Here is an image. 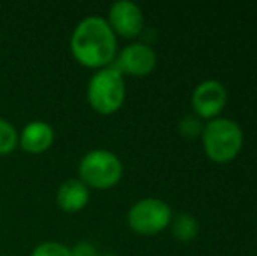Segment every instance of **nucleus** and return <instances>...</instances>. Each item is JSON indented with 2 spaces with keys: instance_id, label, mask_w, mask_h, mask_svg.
Returning a JSON list of instances; mask_svg holds the SVG:
<instances>
[{
  "instance_id": "nucleus-13",
  "label": "nucleus",
  "mask_w": 257,
  "mask_h": 256,
  "mask_svg": "<svg viewBox=\"0 0 257 256\" xmlns=\"http://www.w3.org/2000/svg\"><path fill=\"white\" fill-rule=\"evenodd\" d=\"M203 121L196 116V114H187L180 120L179 123V132L184 139H196V137H201V132H203Z\"/></svg>"
},
{
  "instance_id": "nucleus-4",
  "label": "nucleus",
  "mask_w": 257,
  "mask_h": 256,
  "mask_svg": "<svg viewBox=\"0 0 257 256\" xmlns=\"http://www.w3.org/2000/svg\"><path fill=\"white\" fill-rule=\"evenodd\" d=\"M122 161L108 149L88 151L79 161V181L88 188L110 190L122 179Z\"/></svg>"
},
{
  "instance_id": "nucleus-5",
  "label": "nucleus",
  "mask_w": 257,
  "mask_h": 256,
  "mask_svg": "<svg viewBox=\"0 0 257 256\" xmlns=\"http://www.w3.org/2000/svg\"><path fill=\"white\" fill-rule=\"evenodd\" d=\"M173 214L172 209L161 198H142L130 207L126 221L139 235H156L170 226Z\"/></svg>"
},
{
  "instance_id": "nucleus-14",
  "label": "nucleus",
  "mask_w": 257,
  "mask_h": 256,
  "mask_svg": "<svg viewBox=\"0 0 257 256\" xmlns=\"http://www.w3.org/2000/svg\"><path fill=\"white\" fill-rule=\"evenodd\" d=\"M30 256H70V247L56 240H46L35 246Z\"/></svg>"
},
{
  "instance_id": "nucleus-17",
  "label": "nucleus",
  "mask_w": 257,
  "mask_h": 256,
  "mask_svg": "<svg viewBox=\"0 0 257 256\" xmlns=\"http://www.w3.org/2000/svg\"><path fill=\"white\" fill-rule=\"evenodd\" d=\"M0 256H6V254H0Z\"/></svg>"
},
{
  "instance_id": "nucleus-10",
  "label": "nucleus",
  "mask_w": 257,
  "mask_h": 256,
  "mask_svg": "<svg viewBox=\"0 0 257 256\" xmlns=\"http://www.w3.org/2000/svg\"><path fill=\"white\" fill-rule=\"evenodd\" d=\"M89 202V188L79 179H67L61 183V186L56 192V204L61 211L79 212L88 205Z\"/></svg>"
},
{
  "instance_id": "nucleus-2",
  "label": "nucleus",
  "mask_w": 257,
  "mask_h": 256,
  "mask_svg": "<svg viewBox=\"0 0 257 256\" xmlns=\"http://www.w3.org/2000/svg\"><path fill=\"white\" fill-rule=\"evenodd\" d=\"M201 146L208 160L215 163H229L243 147V130L236 121L219 116L203 127Z\"/></svg>"
},
{
  "instance_id": "nucleus-9",
  "label": "nucleus",
  "mask_w": 257,
  "mask_h": 256,
  "mask_svg": "<svg viewBox=\"0 0 257 256\" xmlns=\"http://www.w3.org/2000/svg\"><path fill=\"white\" fill-rule=\"evenodd\" d=\"M54 142V130L46 121H30L20 133V147L30 154L48 151Z\"/></svg>"
},
{
  "instance_id": "nucleus-6",
  "label": "nucleus",
  "mask_w": 257,
  "mask_h": 256,
  "mask_svg": "<svg viewBox=\"0 0 257 256\" xmlns=\"http://www.w3.org/2000/svg\"><path fill=\"white\" fill-rule=\"evenodd\" d=\"M227 104V90L217 79H205L196 88L193 90L191 95V106L193 111L201 121L215 120L220 116Z\"/></svg>"
},
{
  "instance_id": "nucleus-11",
  "label": "nucleus",
  "mask_w": 257,
  "mask_h": 256,
  "mask_svg": "<svg viewBox=\"0 0 257 256\" xmlns=\"http://www.w3.org/2000/svg\"><path fill=\"white\" fill-rule=\"evenodd\" d=\"M170 228H172L173 237H175L179 242H193L198 237V232H200L198 219L194 218V216L187 214V212H180L175 218H172Z\"/></svg>"
},
{
  "instance_id": "nucleus-12",
  "label": "nucleus",
  "mask_w": 257,
  "mask_h": 256,
  "mask_svg": "<svg viewBox=\"0 0 257 256\" xmlns=\"http://www.w3.org/2000/svg\"><path fill=\"white\" fill-rule=\"evenodd\" d=\"M20 146V133L13 123L0 118V156H7Z\"/></svg>"
},
{
  "instance_id": "nucleus-7",
  "label": "nucleus",
  "mask_w": 257,
  "mask_h": 256,
  "mask_svg": "<svg viewBox=\"0 0 257 256\" xmlns=\"http://www.w3.org/2000/svg\"><path fill=\"white\" fill-rule=\"evenodd\" d=\"M158 56L156 51L146 42H132L124 46L117 53L114 60V67L122 75H133V77H144L154 70Z\"/></svg>"
},
{
  "instance_id": "nucleus-1",
  "label": "nucleus",
  "mask_w": 257,
  "mask_h": 256,
  "mask_svg": "<svg viewBox=\"0 0 257 256\" xmlns=\"http://www.w3.org/2000/svg\"><path fill=\"white\" fill-rule=\"evenodd\" d=\"M72 56L88 68L110 67L117 56V37L102 16H88L74 28L70 37Z\"/></svg>"
},
{
  "instance_id": "nucleus-16",
  "label": "nucleus",
  "mask_w": 257,
  "mask_h": 256,
  "mask_svg": "<svg viewBox=\"0 0 257 256\" xmlns=\"http://www.w3.org/2000/svg\"><path fill=\"white\" fill-rule=\"evenodd\" d=\"M103 256H115V254H103Z\"/></svg>"
},
{
  "instance_id": "nucleus-8",
  "label": "nucleus",
  "mask_w": 257,
  "mask_h": 256,
  "mask_svg": "<svg viewBox=\"0 0 257 256\" xmlns=\"http://www.w3.org/2000/svg\"><path fill=\"white\" fill-rule=\"evenodd\" d=\"M107 23L112 32L124 39H135L144 30V13L135 2L117 0L110 6L107 16Z\"/></svg>"
},
{
  "instance_id": "nucleus-3",
  "label": "nucleus",
  "mask_w": 257,
  "mask_h": 256,
  "mask_svg": "<svg viewBox=\"0 0 257 256\" xmlns=\"http://www.w3.org/2000/svg\"><path fill=\"white\" fill-rule=\"evenodd\" d=\"M86 97L95 113L102 116H110L117 113L126 99L124 75L114 65L100 68L89 79Z\"/></svg>"
},
{
  "instance_id": "nucleus-15",
  "label": "nucleus",
  "mask_w": 257,
  "mask_h": 256,
  "mask_svg": "<svg viewBox=\"0 0 257 256\" xmlns=\"http://www.w3.org/2000/svg\"><path fill=\"white\" fill-rule=\"evenodd\" d=\"M70 256H98V251L88 240L77 242L74 247H70Z\"/></svg>"
}]
</instances>
